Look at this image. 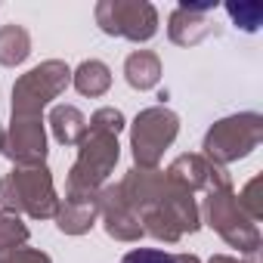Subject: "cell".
<instances>
[{"label": "cell", "mask_w": 263, "mask_h": 263, "mask_svg": "<svg viewBox=\"0 0 263 263\" xmlns=\"http://www.w3.org/2000/svg\"><path fill=\"white\" fill-rule=\"evenodd\" d=\"M96 25L111 37L149 41L158 31V13L146 0H102L96 4Z\"/></svg>", "instance_id": "cell-8"}, {"label": "cell", "mask_w": 263, "mask_h": 263, "mask_svg": "<svg viewBox=\"0 0 263 263\" xmlns=\"http://www.w3.org/2000/svg\"><path fill=\"white\" fill-rule=\"evenodd\" d=\"M87 127H90V130H102V134H111V137H118L121 130L127 127V121H124L121 108H111V105H105V108L93 111V118H90V124H87Z\"/></svg>", "instance_id": "cell-21"}, {"label": "cell", "mask_w": 263, "mask_h": 263, "mask_svg": "<svg viewBox=\"0 0 263 263\" xmlns=\"http://www.w3.org/2000/svg\"><path fill=\"white\" fill-rule=\"evenodd\" d=\"M263 140V118L257 111H241L217 121L204 137V158L214 164H229L254 152Z\"/></svg>", "instance_id": "cell-3"}, {"label": "cell", "mask_w": 263, "mask_h": 263, "mask_svg": "<svg viewBox=\"0 0 263 263\" xmlns=\"http://www.w3.org/2000/svg\"><path fill=\"white\" fill-rule=\"evenodd\" d=\"M25 241H28V226L19 220V214L0 211V254H4V251H16Z\"/></svg>", "instance_id": "cell-18"}, {"label": "cell", "mask_w": 263, "mask_h": 263, "mask_svg": "<svg viewBox=\"0 0 263 263\" xmlns=\"http://www.w3.org/2000/svg\"><path fill=\"white\" fill-rule=\"evenodd\" d=\"M99 217L105 223V232L111 238H118V241H137V238H143L140 217L127 208V201L121 198L118 186L99 189Z\"/></svg>", "instance_id": "cell-12"}, {"label": "cell", "mask_w": 263, "mask_h": 263, "mask_svg": "<svg viewBox=\"0 0 263 263\" xmlns=\"http://www.w3.org/2000/svg\"><path fill=\"white\" fill-rule=\"evenodd\" d=\"M226 13L232 16V22L241 31H257L263 22V7L257 0H248V4H226Z\"/></svg>", "instance_id": "cell-20"}, {"label": "cell", "mask_w": 263, "mask_h": 263, "mask_svg": "<svg viewBox=\"0 0 263 263\" xmlns=\"http://www.w3.org/2000/svg\"><path fill=\"white\" fill-rule=\"evenodd\" d=\"M164 177H167L171 183H177V186L189 189L192 195H195V189L214 192V189L232 186V183H229V174H226L220 164L208 161L204 155H180V158L167 167V174H164Z\"/></svg>", "instance_id": "cell-10"}, {"label": "cell", "mask_w": 263, "mask_h": 263, "mask_svg": "<svg viewBox=\"0 0 263 263\" xmlns=\"http://www.w3.org/2000/svg\"><path fill=\"white\" fill-rule=\"evenodd\" d=\"M140 226H143V235H152L158 241H180L186 232H195L201 223H198V204L192 198L189 189L164 180L161 192L140 211Z\"/></svg>", "instance_id": "cell-1"}, {"label": "cell", "mask_w": 263, "mask_h": 263, "mask_svg": "<svg viewBox=\"0 0 263 263\" xmlns=\"http://www.w3.org/2000/svg\"><path fill=\"white\" fill-rule=\"evenodd\" d=\"M121 263H198L195 254H164L155 248H134L121 257Z\"/></svg>", "instance_id": "cell-19"}, {"label": "cell", "mask_w": 263, "mask_h": 263, "mask_svg": "<svg viewBox=\"0 0 263 263\" xmlns=\"http://www.w3.org/2000/svg\"><path fill=\"white\" fill-rule=\"evenodd\" d=\"M71 84H74L78 93H84V96H105L108 87H111V71H108L105 62L87 59V62H81V65L71 71Z\"/></svg>", "instance_id": "cell-16"}, {"label": "cell", "mask_w": 263, "mask_h": 263, "mask_svg": "<svg viewBox=\"0 0 263 263\" xmlns=\"http://www.w3.org/2000/svg\"><path fill=\"white\" fill-rule=\"evenodd\" d=\"M99 217V192H68L56 211V226L65 235H84Z\"/></svg>", "instance_id": "cell-13"}, {"label": "cell", "mask_w": 263, "mask_h": 263, "mask_svg": "<svg viewBox=\"0 0 263 263\" xmlns=\"http://www.w3.org/2000/svg\"><path fill=\"white\" fill-rule=\"evenodd\" d=\"M4 155L16 167H44V161H47L44 118L13 115V124L4 134Z\"/></svg>", "instance_id": "cell-9"}, {"label": "cell", "mask_w": 263, "mask_h": 263, "mask_svg": "<svg viewBox=\"0 0 263 263\" xmlns=\"http://www.w3.org/2000/svg\"><path fill=\"white\" fill-rule=\"evenodd\" d=\"M71 84V68L59 59H47L28 74H22L13 87V115H28L41 118L44 105L56 99L65 87Z\"/></svg>", "instance_id": "cell-6"}, {"label": "cell", "mask_w": 263, "mask_h": 263, "mask_svg": "<svg viewBox=\"0 0 263 263\" xmlns=\"http://www.w3.org/2000/svg\"><path fill=\"white\" fill-rule=\"evenodd\" d=\"M257 189H260V177H254V180L245 186V192L235 195V198H238V208L248 214L251 223H257V220L263 217V204H260V198H257Z\"/></svg>", "instance_id": "cell-22"}, {"label": "cell", "mask_w": 263, "mask_h": 263, "mask_svg": "<svg viewBox=\"0 0 263 263\" xmlns=\"http://www.w3.org/2000/svg\"><path fill=\"white\" fill-rule=\"evenodd\" d=\"M204 217H208V226L223 235V241H229L232 248H238L245 254H257V248H260L257 223H251L248 214L238 208V198H235L232 186L208 192Z\"/></svg>", "instance_id": "cell-7"}, {"label": "cell", "mask_w": 263, "mask_h": 263, "mask_svg": "<svg viewBox=\"0 0 263 263\" xmlns=\"http://www.w3.org/2000/svg\"><path fill=\"white\" fill-rule=\"evenodd\" d=\"M50 127L53 137L62 146H78L87 134V118L74 108V105H53L50 111Z\"/></svg>", "instance_id": "cell-15"}, {"label": "cell", "mask_w": 263, "mask_h": 263, "mask_svg": "<svg viewBox=\"0 0 263 263\" xmlns=\"http://www.w3.org/2000/svg\"><path fill=\"white\" fill-rule=\"evenodd\" d=\"M31 56V34L22 25H4L0 28V65L16 68Z\"/></svg>", "instance_id": "cell-17"}, {"label": "cell", "mask_w": 263, "mask_h": 263, "mask_svg": "<svg viewBox=\"0 0 263 263\" xmlns=\"http://www.w3.org/2000/svg\"><path fill=\"white\" fill-rule=\"evenodd\" d=\"M0 211L28 214L37 220H50L59 211V198L53 189V177L47 167H16L0 180Z\"/></svg>", "instance_id": "cell-2"}, {"label": "cell", "mask_w": 263, "mask_h": 263, "mask_svg": "<svg viewBox=\"0 0 263 263\" xmlns=\"http://www.w3.org/2000/svg\"><path fill=\"white\" fill-rule=\"evenodd\" d=\"M124 78L134 90H152L161 81V59L152 50H137L124 59Z\"/></svg>", "instance_id": "cell-14"}, {"label": "cell", "mask_w": 263, "mask_h": 263, "mask_svg": "<svg viewBox=\"0 0 263 263\" xmlns=\"http://www.w3.org/2000/svg\"><path fill=\"white\" fill-rule=\"evenodd\" d=\"M118 137L87 127L84 140L78 143V161L68 174V192H99L118 164Z\"/></svg>", "instance_id": "cell-4"}, {"label": "cell", "mask_w": 263, "mask_h": 263, "mask_svg": "<svg viewBox=\"0 0 263 263\" xmlns=\"http://www.w3.org/2000/svg\"><path fill=\"white\" fill-rule=\"evenodd\" d=\"M177 134H180V118L171 108H164V105L143 108L134 121V130H130V146H134L137 167L158 171V161H161L164 149L177 140Z\"/></svg>", "instance_id": "cell-5"}, {"label": "cell", "mask_w": 263, "mask_h": 263, "mask_svg": "<svg viewBox=\"0 0 263 263\" xmlns=\"http://www.w3.org/2000/svg\"><path fill=\"white\" fill-rule=\"evenodd\" d=\"M0 263H53V260L44 251H34V248H16V251L0 254Z\"/></svg>", "instance_id": "cell-23"}, {"label": "cell", "mask_w": 263, "mask_h": 263, "mask_svg": "<svg viewBox=\"0 0 263 263\" xmlns=\"http://www.w3.org/2000/svg\"><path fill=\"white\" fill-rule=\"evenodd\" d=\"M211 263H257V254H251V260H235V257L217 254V257H211Z\"/></svg>", "instance_id": "cell-24"}, {"label": "cell", "mask_w": 263, "mask_h": 263, "mask_svg": "<svg viewBox=\"0 0 263 263\" xmlns=\"http://www.w3.org/2000/svg\"><path fill=\"white\" fill-rule=\"evenodd\" d=\"M214 13H217V4H180L167 25L171 41L180 47H195L208 34H217V25H211Z\"/></svg>", "instance_id": "cell-11"}]
</instances>
